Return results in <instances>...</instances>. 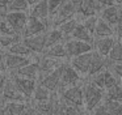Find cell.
<instances>
[{
    "label": "cell",
    "instance_id": "31",
    "mask_svg": "<svg viewBox=\"0 0 122 115\" xmlns=\"http://www.w3.org/2000/svg\"><path fill=\"white\" fill-rule=\"evenodd\" d=\"M104 105H105V107H106L108 115H119L122 112V103L121 102L104 98Z\"/></svg>",
    "mask_w": 122,
    "mask_h": 115
},
{
    "label": "cell",
    "instance_id": "26",
    "mask_svg": "<svg viewBox=\"0 0 122 115\" xmlns=\"http://www.w3.org/2000/svg\"><path fill=\"white\" fill-rule=\"evenodd\" d=\"M79 24V21H77V18L72 17V18H68V20H66L64 22H62L61 25H58L56 28L61 30V33L63 34L66 38H70V35L72 34V31H74V29L76 28V25Z\"/></svg>",
    "mask_w": 122,
    "mask_h": 115
},
{
    "label": "cell",
    "instance_id": "1",
    "mask_svg": "<svg viewBox=\"0 0 122 115\" xmlns=\"http://www.w3.org/2000/svg\"><path fill=\"white\" fill-rule=\"evenodd\" d=\"M83 96H84V109L91 111L96 106L102 103L104 98H105V90L97 88L92 82L85 80L83 84Z\"/></svg>",
    "mask_w": 122,
    "mask_h": 115
},
{
    "label": "cell",
    "instance_id": "17",
    "mask_svg": "<svg viewBox=\"0 0 122 115\" xmlns=\"http://www.w3.org/2000/svg\"><path fill=\"white\" fill-rule=\"evenodd\" d=\"M66 60H61V59H54V58L46 56V55H42V56L38 58V67H40V76L46 75V73L51 72V71L56 69L59 65H62Z\"/></svg>",
    "mask_w": 122,
    "mask_h": 115
},
{
    "label": "cell",
    "instance_id": "20",
    "mask_svg": "<svg viewBox=\"0 0 122 115\" xmlns=\"http://www.w3.org/2000/svg\"><path fill=\"white\" fill-rule=\"evenodd\" d=\"M42 55H46V56L54 58V59L68 60L67 51H66V46H64V42H61V43H56V44H54V46L47 47Z\"/></svg>",
    "mask_w": 122,
    "mask_h": 115
},
{
    "label": "cell",
    "instance_id": "43",
    "mask_svg": "<svg viewBox=\"0 0 122 115\" xmlns=\"http://www.w3.org/2000/svg\"><path fill=\"white\" fill-rule=\"evenodd\" d=\"M68 1L72 4V7L75 8V10H76V13H77L80 10V8H81V4H83L84 0H68Z\"/></svg>",
    "mask_w": 122,
    "mask_h": 115
},
{
    "label": "cell",
    "instance_id": "18",
    "mask_svg": "<svg viewBox=\"0 0 122 115\" xmlns=\"http://www.w3.org/2000/svg\"><path fill=\"white\" fill-rule=\"evenodd\" d=\"M109 65V60L106 56H102L98 52L93 51L92 52V59H91V65H89V72H88V77L92 75L101 72V71L106 69Z\"/></svg>",
    "mask_w": 122,
    "mask_h": 115
},
{
    "label": "cell",
    "instance_id": "8",
    "mask_svg": "<svg viewBox=\"0 0 122 115\" xmlns=\"http://www.w3.org/2000/svg\"><path fill=\"white\" fill-rule=\"evenodd\" d=\"M92 52H85V54L77 55V56L70 58L68 63L71 64V67L76 71L79 75H81L84 78L88 77V72H89V65H91V59H92Z\"/></svg>",
    "mask_w": 122,
    "mask_h": 115
},
{
    "label": "cell",
    "instance_id": "5",
    "mask_svg": "<svg viewBox=\"0 0 122 115\" xmlns=\"http://www.w3.org/2000/svg\"><path fill=\"white\" fill-rule=\"evenodd\" d=\"M66 62H67V60H66ZM66 62H64V63H66ZM64 63H63V64H64ZM63 64L59 65L56 69H54V71H51V72L46 73V75L40 76V78H38V82H40L41 85H43L45 88H47L51 93H56V91L59 90Z\"/></svg>",
    "mask_w": 122,
    "mask_h": 115
},
{
    "label": "cell",
    "instance_id": "14",
    "mask_svg": "<svg viewBox=\"0 0 122 115\" xmlns=\"http://www.w3.org/2000/svg\"><path fill=\"white\" fill-rule=\"evenodd\" d=\"M117 38L114 35L110 37H100V38L93 39V51L98 52L102 56H108L110 50L113 48Z\"/></svg>",
    "mask_w": 122,
    "mask_h": 115
},
{
    "label": "cell",
    "instance_id": "38",
    "mask_svg": "<svg viewBox=\"0 0 122 115\" xmlns=\"http://www.w3.org/2000/svg\"><path fill=\"white\" fill-rule=\"evenodd\" d=\"M89 115H108V112H106V107H105V105H104V101H102V103H100L98 106H96L95 109L91 110Z\"/></svg>",
    "mask_w": 122,
    "mask_h": 115
},
{
    "label": "cell",
    "instance_id": "10",
    "mask_svg": "<svg viewBox=\"0 0 122 115\" xmlns=\"http://www.w3.org/2000/svg\"><path fill=\"white\" fill-rule=\"evenodd\" d=\"M22 42L32 52H34V54H43L46 50V31L41 34H36V35L24 37Z\"/></svg>",
    "mask_w": 122,
    "mask_h": 115
},
{
    "label": "cell",
    "instance_id": "39",
    "mask_svg": "<svg viewBox=\"0 0 122 115\" xmlns=\"http://www.w3.org/2000/svg\"><path fill=\"white\" fill-rule=\"evenodd\" d=\"M113 30H114V37L118 41H122V14H121V18L118 20V22L113 26Z\"/></svg>",
    "mask_w": 122,
    "mask_h": 115
},
{
    "label": "cell",
    "instance_id": "46",
    "mask_svg": "<svg viewBox=\"0 0 122 115\" xmlns=\"http://www.w3.org/2000/svg\"><path fill=\"white\" fill-rule=\"evenodd\" d=\"M41 0H26V3H28V5H29V8L30 7H33V5H36L37 3H40Z\"/></svg>",
    "mask_w": 122,
    "mask_h": 115
},
{
    "label": "cell",
    "instance_id": "7",
    "mask_svg": "<svg viewBox=\"0 0 122 115\" xmlns=\"http://www.w3.org/2000/svg\"><path fill=\"white\" fill-rule=\"evenodd\" d=\"M64 46H66L68 59L70 58H74V56H77V55L85 54V52L93 51V43L77 41V39H74V38H67L64 41Z\"/></svg>",
    "mask_w": 122,
    "mask_h": 115
},
{
    "label": "cell",
    "instance_id": "6",
    "mask_svg": "<svg viewBox=\"0 0 122 115\" xmlns=\"http://www.w3.org/2000/svg\"><path fill=\"white\" fill-rule=\"evenodd\" d=\"M28 13L26 12H7L4 13V20L8 22V25L13 29L16 34L22 37L25 25L28 21Z\"/></svg>",
    "mask_w": 122,
    "mask_h": 115
},
{
    "label": "cell",
    "instance_id": "52",
    "mask_svg": "<svg viewBox=\"0 0 122 115\" xmlns=\"http://www.w3.org/2000/svg\"><path fill=\"white\" fill-rule=\"evenodd\" d=\"M121 42H122V41H121Z\"/></svg>",
    "mask_w": 122,
    "mask_h": 115
},
{
    "label": "cell",
    "instance_id": "15",
    "mask_svg": "<svg viewBox=\"0 0 122 115\" xmlns=\"http://www.w3.org/2000/svg\"><path fill=\"white\" fill-rule=\"evenodd\" d=\"M121 14H122V8L119 7V5L113 4V5H110V7L102 8L100 14H98V17L102 18L104 21H106L109 25L114 26L118 22L119 18H121Z\"/></svg>",
    "mask_w": 122,
    "mask_h": 115
},
{
    "label": "cell",
    "instance_id": "24",
    "mask_svg": "<svg viewBox=\"0 0 122 115\" xmlns=\"http://www.w3.org/2000/svg\"><path fill=\"white\" fill-rule=\"evenodd\" d=\"M51 96H53V93H51L47 88H45L43 85H41V84L38 82L37 86H36V89H34V91H33V96H32V98H30V101H33V102L49 101V99L51 98Z\"/></svg>",
    "mask_w": 122,
    "mask_h": 115
},
{
    "label": "cell",
    "instance_id": "51",
    "mask_svg": "<svg viewBox=\"0 0 122 115\" xmlns=\"http://www.w3.org/2000/svg\"><path fill=\"white\" fill-rule=\"evenodd\" d=\"M121 84H122V82H121Z\"/></svg>",
    "mask_w": 122,
    "mask_h": 115
},
{
    "label": "cell",
    "instance_id": "35",
    "mask_svg": "<svg viewBox=\"0 0 122 115\" xmlns=\"http://www.w3.org/2000/svg\"><path fill=\"white\" fill-rule=\"evenodd\" d=\"M118 82H119V81L116 78V76H114L113 73L106 68V69H105V86H104V90L112 88V86H114L116 84H118Z\"/></svg>",
    "mask_w": 122,
    "mask_h": 115
},
{
    "label": "cell",
    "instance_id": "40",
    "mask_svg": "<svg viewBox=\"0 0 122 115\" xmlns=\"http://www.w3.org/2000/svg\"><path fill=\"white\" fill-rule=\"evenodd\" d=\"M11 0H0V13H7Z\"/></svg>",
    "mask_w": 122,
    "mask_h": 115
},
{
    "label": "cell",
    "instance_id": "33",
    "mask_svg": "<svg viewBox=\"0 0 122 115\" xmlns=\"http://www.w3.org/2000/svg\"><path fill=\"white\" fill-rule=\"evenodd\" d=\"M97 18H98V16H89V17H84L83 21H81V24L84 25V28L87 29L92 35H93V33H95V28H96V24H97Z\"/></svg>",
    "mask_w": 122,
    "mask_h": 115
},
{
    "label": "cell",
    "instance_id": "21",
    "mask_svg": "<svg viewBox=\"0 0 122 115\" xmlns=\"http://www.w3.org/2000/svg\"><path fill=\"white\" fill-rule=\"evenodd\" d=\"M114 35L113 26L109 25L106 21H104L102 18H97V24L95 28V33H93V38H100V37H110Z\"/></svg>",
    "mask_w": 122,
    "mask_h": 115
},
{
    "label": "cell",
    "instance_id": "27",
    "mask_svg": "<svg viewBox=\"0 0 122 115\" xmlns=\"http://www.w3.org/2000/svg\"><path fill=\"white\" fill-rule=\"evenodd\" d=\"M109 64L110 63H122V42L117 39L116 43H114L113 48L110 50L108 56Z\"/></svg>",
    "mask_w": 122,
    "mask_h": 115
},
{
    "label": "cell",
    "instance_id": "48",
    "mask_svg": "<svg viewBox=\"0 0 122 115\" xmlns=\"http://www.w3.org/2000/svg\"><path fill=\"white\" fill-rule=\"evenodd\" d=\"M3 16H4V13H0V22H1V20H3Z\"/></svg>",
    "mask_w": 122,
    "mask_h": 115
},
{
    "label": "cell",
    "instance_id": "45",
    "mask_svg": "<svg viewBox=\"0 0 122 115\" xmlns=\"http://www.w3.org/2000/svg\"><path fill=\"white\" fill-rule=\"evenodd\" d=\"M0 115H7V111H5V107H4L3 102H0Z\"/></svg>",
    "mask_w": 122,
    "mask_h": 115
},
{
    "label": "cell",
    "instance_id": "11",
    "mask_svg": "<svg viewBox=\"0 0 122 115\" xmlns=\"http://www.w3.org/2000/svg\"><path fill=\"white\" fill-rule=\"evenodd\" d=\"M4 60H5V65H7V71H15L20 69L21 67L26 65L28 63H30L33 60L32 56H21V55H16V54H11L8 51H4Z\"/></svg>",
    "mask_w": 122,
    "mask_h": 115
},
{
    "label": "cell",
    "instance_id": "37",
    "mask_svg": "<svg viewBox=\"0 0 122 115\" xmlns=\"http://www.w3.org/2000/svg\"><path fill=\"white\" fill-rule=\"evenodd\" d=\"M21 115H42V114H41V112L38 111L34 106H33L32 102L29 101L26 103V106H25V109H24V111H22Z\"/></svg>",
    "mask_w": 122,
    "mask_h": 115
},
{
    "label": "cell",
    "instance_id": "25",
    "mask_svg": "<svg viewBox=\"0 0 122 115\" xmlns=\"http://www.w3.org/2000/svg\"><path fill=\"white\" fill-rule=\"evenodd\" d=\"M3 103H4V107H5L7 115H21L28 102L11 101V102H3Z\"/></svg>",
    "mask_w": 122,
    "mask_h": 115
},
{
    "label": "cell",
    "instance_id": "4",
    "mask_svg": "<svg viewBox=\"0 0 122 115\" xmlns=\"http://www.w3.org/2000/svg\"><path fill=\"white\" fill-rule=\"evenodd\" d=\"M1 97V102H11V101H16V102H29L30 99H28L21 91L19 90V88L16 86V84L13 82V80L11 78V76H8L4 89L0 94Z\"/></svg>",
    "mask_w": 122,
    "mask_h": 115
},
{
    "label": "cell",
    "instance_id": "30",
    "mask_svg": "<svg viewBox=\"0 0 122 115\" xmlns=\"http://www.w3.org/2000/svg\"><path fill=\"white\" fill-rule=\"evenodd\" d=\"M22 39L21 35L15 34V35H5V34H0V48L7 50L8 47H11L12 44L17 43Z\"/></svg>",
    "mask_w": 122,
    "mask_h": 115
},
{
    "label": "cell",
    "instance_id": "50",
    "mask_svg": "<svg viewBox=\"0 0 122 115\" xmlns=\"http://www.w3.org/2000/svg\"><path fill=\"white\" fill-rule=\"evenodd\" d=\"M119 115H122V112H121V114H119Z\"/></svg>",
    "mask_w": 122,
    "mask_h": 115
},
{
    "label": "cell",
    "instance_id": "47",
    "mask_svg": "<svg viewBox=\"0 0 122 115\" xmlns=\"http://www.w3.org/2000/svg\"><path fill=\"white\" fill-rule=\"evenodd\" d=\"M113 3L116 5H119V7H122V0H113Z\"/></svg>",
    "mask_w": 122,
    "mask_h": 115
},
{
    "label": "cell",
    "instance_id": "16",
    "mask_svg": "<svg viewBox=\"0 0 122 115\" xmlns=\"http://www.w3.org/2000/svg\"><path fill=\"white\" fill-rule=\"evenodd\" d=\"M12 75H17L21 77H26V78H32V80H37L40 78V67H38V58L33 59L30 63H28L26 65L21 67L20 69L12 72Z\"/></svg>",
    "mask_w": 122,
    "mask_h": 115
},
{
    "label": "cell",
    "instance_id": "42",
    "mask_svg": "<svg viewBox=\"0 0 122 115\" xmlns=\"http://www.w3.org/2000/svg\"><path fill=\"white\" fill-rule=\"evenodd\" d=\"M7 80H8V75H7V73H0V94H1V91H3Z\"/></svg>",
    "mask_w": 122,
    "mask_h": 115
},
{
    "label": "cell",
    "instance_id": "29",
    "mask_svg": "<svg viewBox=\"0 0 122 115\" xmlns=\"http://www.w3.org/2000/svg\"><path fill=\"white\" fill-rule=\"evenodd\" d=\"M105 98L112 99V101H117L122 103V84L118 82L114 86L106 89L105 90Z\"/></svg>",
    "mask_w": 122,
    "mask_h": 115
},
{
    "label": "cell",
    "instance_id": "34",
    "mask_svg": "<svg viewBox=\"0 0 122 115\" xmlns=\"http://www.w3.org/2000/svg\"><path fill=\"white\" fill-rule=\"evenodd\" d=\"M108 69L116 76L119 82H122V63H110L108 65Z\"/></svg>",
    "mask_w": 122,
    "mask_h": 115
},
{
    "label": "cell",
    "instance_id": "28",
    "mask_svg": "<svg viewBox=\"0 0 122 115\" xmlns=\"http://www.w3.org/2000/svg\"><path fill=\"white\" fill-rule=\"evenodd\" d=\"M5 51L11 52V54L21 55V56H33V52L30 51V50L26 46H25V43L22 42V39H21L20 42H17V43L12 44L11 47H8Z\"/></svg>",
    "mask_w": 122,
    "mask_h": 115
},
{
    "label": "cell",
    "instance_id": "32",
    "mask_svg": "<svg viewBox=\"0 0 122 115\" xmlns=\"http://www.w3.org/2000/svg\"><path fill=\"white\" fill-rule=\"evenodd\" d=\"M29 10L26 0H11L7 12H26Z\"/></svg>",
    "mask_w": 122,
    "mask_h": 115
},
{
    "label": "cell",
    "instance_id": "12",
    "mask_svg": "<svg viewBox=\"0 0 122 115\" xmlns=\"http://www.w3.org/2000/svg\"><path fill=\"white\" fill-rule=\"evenodd\" d=\"M11 78L13 80V82L16 84V86L19 88V90L21 91L28 99L32 98L33 91H34L36 86H37V84H38L37 80L21 77V76H17V75H11Z\"/></svg>",
    "mask_w": 122,
    "mask_h": 115
},
{
    "label": "cell",
    "instance_id": "13",
    "mask_svg": "<svg viewBox=\"0 0 122 115\" xmlns=\"http://www.w3.org/2000/svg\"><path fill=\"white\" fill-rule=\"evenodd\" d=\"M102 9L100 4L96 0H84L81 4L80 10L75 14V17L77 18L79 22H81L84 17H89V16H98Z\"/></svg>",
    "mask_w": 122,
    "mask_h": 115
},
{
    "label": "cell",
    "instance_id": "44",
    "mask_svg": "<svg viewBox=\"0 0 122 115\" xmlns=\"http://www.w3.org/2000/svg\"><path fill=\"white\" fill-rule=\"evenodd\" d=\"M96 1H97L102 8H105V7H110V5H113V4H114L113 0H96Z\"/></svg>",
    "mask_w": 122,
    "mask_h": 115
},
{
    "label": "cell",
    "instance_id": "19",
    "mask_svg": "<svg viewBox=\"0 0 122 115\" xmlns=\"http://www.w3.org/2000/svg\"><path fill=\"white\" fill-rule=\"evenodd\" d=\"M28 16L30 17H36L40 20H49V8H47V0H41L40 3H37L36 5L29 8L28 10Z\"/></svg>",
    "mask_w": 122,
    "mask_h": 115
},
{
    "label": "cell",
    "instance_id": "22",
    "mask_svg": "<svg viewBox=\"0 0 122 115\" xmlns=\"http://www.w3.org/2000/svg\"><path fill=\"white\" fill-rule=\"evenodd\" d=\"M70 38H74V39H77V41H83V42H88V43H93V35L84 28L81 22H79L76 25V28L74 29L72 34L70 35Z\"/></svg>",
    "mask_w": 122,
    "mask_h": 115
},
{
    "label": "cell",
    "instance_id": "49",
    "mask_svg": "<svg viewBox=\"0 0 122 115\" xmlns=\"http://www.w3.org/2000/svg\"><path fill=\"white\" fill-rule=\"evenodd\" d=\"M0 102H1V97H0Z\"/></svg>",
    "mask_w": 122,
    "mask_h": 115
},
{
    "label": "cell",
    "instance_id": "41",
    "mask_svg": "<svg viewBox=\"0 0 122 115\" xmlns=\"http://www.w3.org/2000/svg\"><path fill=\"white\" fill-rule=\"evenodd\" d=\"M7 72V65L5 60H4V52H0V73H5Z\"/></svg>",
    "mask_w": 122,
    "mask_h": 115
},
{
    "label": "cell",
    "instance_id": "9",
    "mask_svg": "<svg viewBox=\"0 0 122 115\" xmlns=\"http://www.w3.org/2000/svg\"><path fill=\"white\" fill-rule=\"evenodd\" d=\"M49 29H50L49 20L43 21V20H40V18L30 17L29 16V17H28V21H26V25H25V29H24V33H22V38H24V37L45 33Z\"/></svg>",
    "mask_w": 122,
    "mask_h": 115
},
{
    "label": "cell",
    "instance_id": "53",
    "mask_svg": "<svg viewBox=\"0 0 122 115\" xmlns=\"http://www.w3.org/2000/svg\"><path fill=\"white\" fill-rule=\"evenodd\" d=\"M121 8H122V7H121Z\"/></svg>",
    "mask_w": 122,
    "mask_h": 115
},
{
    "label": "cell",
    "instance_id": "36",
    "mask_svg": "<svg viewBox=\"0 0 122 115\" xmlns=\"http://www.w3.org/2000/svg\"><path fill=\"white\" fill-rule=\"evenodd\" d=\"M63 0H47V8H49V17L54 14L58 10V8L61 7Z\"/></svg>",
    "mask_w": 122,
    "mask_h": 115
},
{
    "label": "cell",
    "instance_id": "2",
    "mask_svg": "<svg viewBox=\"0 0 122 115\" xmlns=\"http://www.w3.org/2000/svg\"><path fill=\"white\" fill-rule=\"evenodd\" d=\"M83 84H79V85H74V86H68V88L62 89L61 91H58L59 97H61V98L63 99V102L67 103V105H72V106H77V107H84Z\"/></svg>",
    "mask_w": 122,
    "mask_h": 115
},
{
    "label": "cell",
    "instance_id": "23",
    "mask_svg": "<svg viewBox=\"0 0 122 115\" xmlns=\"http://www.w3.org/2000/svg\"><path fill=\"white\" fill-rule=\"evenodd\" d=\"M66 37L61 33L58 28H50L46 31V48L50 46H54L56 43H61V42L66 41Z\"/></svg>",
    "mask_w": 122,
    "mask_h": 115
},
{
    "label": "cell",
    "instance_id": "3",
    "mask_svg": "<svg viewBox=\"0 0 122 115\" xmlns=\"http://www.w3.org/2000/svg\"><path fill=\"white\" fill-rule=\"evenodd\" d=\"M87 78H84L81 75L76 72L74 68L71 67V64L67 60L63 64V68H62V77H61V86H59V90L62 89L68 88V86H74V85H79V84H83ZM56 91V93H58Z\"/></svg>",
    "mask_w": 122,
    "mask_h": 115
}]
</instances>
